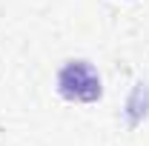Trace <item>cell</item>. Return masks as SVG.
I'll return each mask as SVG.
<instances>
[{
  "instance_id": "6da1fadb",
  "label": "cell",
  "mask_w": 149,
  "mask_h": 146,
  "mask_svg": "<svg viewBox=\"0 0 149 146\" xmlns=\"http://www.w3.org/2000/svg\"><path fill=\"white\" fill-rule=\"evenodd\" d=\"M57 89L69 100L92 103L100 97V74L89 60H69L57 72Z\"/></svg>"
}]
</instances>
